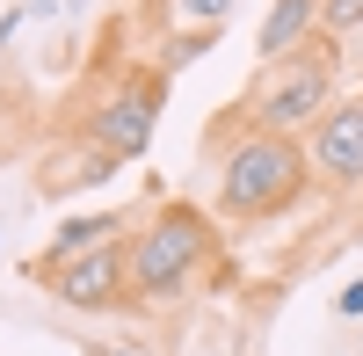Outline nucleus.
<instances>
[{
  "mask_svg": "<svg viewBox=\"0 0 363 356\" xmlns=\"http://www.w3.org/2000/svg\"><path fill=\"white\" fill-rule=\"evenodd\" d=\"M44 291H51L66 313H124V306H131V284H124V240H109V247H95V255L66 262V269H51Z\"/></svg>",
  "mask_w": 363,
  "mask_h": 356,
  "instance_id": "obj_6",
  "label": "nucleus"
},
{
  "mask_svg": "<svg viewBox=\"0 0 363 356\" xmlns=\"http://www.w3.org/2000/svg\"><path fill=\"white\" fill-rule=\"evenodd\" d=\"M29 15H37V8H8V15H0V51H8V37H15V29H22Z\"/></svg>",
  "mask_w": 363,
  "mask_h": 356,
  "instance_id": "obj_13",
  "label": "nucleus"
},
{
  "mask_svg": "<svg viewBox=\"0 0 363 356\" xmlns=\"http://www.w3.org/2000/svg\"><path fill=\"white\" fill-rule=\"evenodd\" d=\"M363 29V0H320V37H356Z\"/></svg>",
  "mask_w": 363,
  "mask_h": 356,
  "instance_id": "obj_10",
  "label": "nucleus"
},
{
  "mask_svg": "<svg viewBox=\"0 0 363 356\" xmlns=\"http://www.w3.org/2000/svg\"><path fill=\"white\" fill-rule=\"evenodd\" d=\"M160 102H167V73L153 66V73H116L95 102L80 109V138L87 145H102V153H116V160H138L145 145H153V124H160Z\"/></svg>",
  "mask_w": 363,
  "mask_h": 356,
  "instance_id": "obj_4",
  "label": "nucleus"
},
{
  "mask_svg": "<svg viewBox=\"0 0 363 356\" xmlns=\"http://www.w3.org/2000/svg\"><path fill=\"white\" fill-rule=\"evenodd\" d=\"M138 226V211H80V218H66L51 233V247L44 255H29V277H51V269H66V262H80V255H95V247H109V240H124V233Z\"/></svg>",
  "mask_w": 363,
  "mask_h": 356,
  "instance_id": "obj_7",
  "label": "nucleus"
},
{
  "mask_svg": "<svg viewBox=\"0 0 363 356\" xmlns=\"http://www.w3.org/2000/svg\"><path fill=\"white\" fill-rule=\"evenodd\" d=\"M218 226H277L284 211H298L306 204V189H313V167H306V145L298 138H277V131H240L218 160Z\"/></svg>",
  "mask_w": 363,
  "mask_h": 356,
  "instance_id": "obj_2",
  "label": "nucleus"
},
{
  "mask_svg": "<svg viewBox=\"0 0 363 356\" xmlns=\"http://www.w3.org/2000/svg\"><path fill=\"white\" fill-rule=\"evenodd\" d=\"M335 87H342V44L335 37H313L298 44L291 58H269L255 66L247 95H240V124L247 131H277V138H306L327 109H335Z\"/></svg>",
  "mask_w": 363,
  "mask_h": 356,
  "instance_id": "obj_3",
  "label": "nucleus"
},
{
  "mask_svg": "<svg viewBox=\"0 0 363 356\" xmlns=\"http://www.w3.org/2000/svg\"><path fill=\"white\" fill-rule=\"evenodd\" d=\"M174 15H182V22H196V29H218V22L233 15V0H174Z\"/></svg>",
  "mask_w": 363,
  "mask_h": 356,
  "instance_id": "obj_11",
  "label": "nucleus"
},
{
  "mask_svg": "<svg viewBox=\"0 0 363 356\" xmlns=\"http://www.w3.org/2000/svg\"><path fill=\"white\" fill-rule=\"evenodd\" d=\"M211 44H218V29H174V37L160 44V73H167V80H174V73H189Z\"/></svg>",
  "mask_w": 363,
  "mask_h": 356,
  "instance_id": "obj_9",
  "label": "nucleus"
},
{
  "mask_svg": "<svg viewBox=\"0 0 363 356\" xmlns=\"http://www.w3.org/2000/svg\"><path fill=\"white\" fill-rule=\"evenodd\" d=\"M233 262H225V233L218 218L189 196H160L153 211H138L131 240H124V284H131V306H182L196 299L203 284H225Z\"/></svg>",
  "mask_w": 363,
  "mask_h": 356,
  "instance_id": "obj_1",
  "label": "nucleus"
},
{
  "mask_svg": "<svg viewBox=\"0 0 363 356\" xmlns=\"http://www.w3.org/2000/svg\"><path fill=\"white\" fill-rule=\"evenodd\" d=\"M298 145H306V167H313V182L327 196H356L363 189V95H349V102L335 95V109Z\"/></svg>",
  "mask_w": 363,
  "mask_h": 356,
  "instance_id": "obj_5",
  "label": "nucleus"
},
{
  "mask_svg": "<svg viewBox=\"0 0 363 356\" xmlns=\"http://www.w3.org/2000/svg\"><path fill=\"white\" fill-rule=\"evenodd\" d=\"M335 313H342V320H363V277H356V284H342V291H335Z\"/></svg>",
  "mask_w": 363,
  "mask_h": 356,
  "instance_id": "obj_12",
  "label": "nucleus"
},
{
  "mask_svg": "<svg viewBox=\"0 0 363 356\" xmlns=\"http://www.w3.org/2000/svg\"><path fill=\"white\" fill-rule=\"evenodd\" d=\"M320 37V0H269V15L255 29V66H269V58H291L298 44Z\"/></svg>",
  "mask_w": 363,
  "mask_h": 356,
  "instance_id": "obj_8",
  "label": "nucleus"
},
{
  "mask_svg": "<svg viewBox=\"0 0 363 356\" xmlns=\"http://www.w3.org/2000/svg\"><path fill=\"white\" fill-rule=\"evenodd\" d=\"M356 356H363V349H356Z\"/></svg>",
  "mask_w": 363,
  "mask_h": 356,
  "instance_id": "obj_15",
  "label": "nucleus"
},
{
  "mask_svg": "<svg viewBox=\"0 0 363 356\" xmlns=\"http://www.w3.org/2000/svg\"><path fill=\"white\" fill-rule=\"evenodd\" d=\"M87 356H131V349H87Z\"/></svg>",
  "mask_w": 363,
  "mask_h": 356,
  "instance_id": "obj_14",
  "label": "nucleus"
}]
</instances>
